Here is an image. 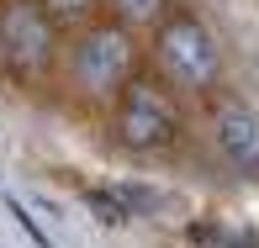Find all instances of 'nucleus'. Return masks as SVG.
I'll list each match as a JSON object with an SVG mask.
<instances>
[{
    "instance_id": "f257e3e1",
    "label": "nucleus",
    "mask_w": 259,
    "mask_h": 248,
    "mask_svg": "<svg viewBox=\"0 0 259 248\" xmlns=\"http://www.w3.org/2000/svg\"><path fill=\"white\" fill-rule=\"evenodd\" d=\"M154 53H159V69H164V74H169L180 90H196V95L211 90L217 74H222L217 37H211V27H206L201 16H191V11H175V16L159 21Z\"/></svg>"
},
{
    "instance_id": "f03ea898",
    "label": "nucleus",
    "mask_w": 259,
    "mask_h": 248,
    "mask_svg": "<svg viewBox=\"0 0 259 248\" xmlns=\"http://www.w3.org/2000/svg\"><path fill=\"white\" fill-rule=\"evenodd\" d=\"M175 132H180L175 101L164 95L154 79H133V85L122 90V106H116V137H122V148L159 153V148L175 143Z\"/></svg>"
},
{
    "instance_id": "7ed1b4c3",
    "label": "nucleus",
    "mask_w": 259,
    "mask_h": 248,
    "mask_svg": "<svg viewBox=\"0 0 259 248\" xmlns=\"http://www.w3.org/2000/svg\"><path fill=\"white\" fill-rule=\"evenodd\" d=\"M133 64H138L133 37H127L122 27H96V32H85L79 48H74V85L85 90L90 101H106V95H116V90L133 79Z\"/></svg>"
},
{
    "instance_id": "20e7f679",
    "label": "nucleus",
    "mask_w": 259,
    "mask_h": 248,
    "mask_svg": "<svg viewBox=\"0 0 259 248\" xmlns=\"http://www.w3.org/2000/svg\"><path fill=\"white\" fill-rule=\"evenodd\" d=\"M0 48L16 69H42L53 53V21L42 16V6L16 0V6L0 11Z\"/></svg>"
},
{
    "instance_id": "39448f33",
    "label": "nucleus",
    "mask_w": 259,
    "mask_h": 248,
    "mask_svg": "<svg viewBox=\"0 0 259 248\" xmlns=\"http://www.w3.org/2000/svg\"><path fill=\"white\" fill-rule=\"evenodd\" d=\"M211 137H217L222 159L243 174H259V116L243 101H217L211 111Z\"/></svg>"
},
{
    "instance_id": "423d86ee",
    "label": "nucleus",
    "mask_w": 259,
    "mask_h": 248,
    "mask_svg": "<svg viewBox=\"0 0 259 248\" xmlns=\"http://www.w3.org/2000/svg\"><path fill=\"white\" fill-rule=\"evenodd\" d=\"M85 206L96 211L106 227H122V222H133V211H127L122 195H111V190H85Z\"/></svg>"
},
{
    "instance_id": "0eeeda50",
    "label": "nucleus",
    "mask_w": 259,
    "mask_h": 248,
    "mask_svg": "<svg viewBox=\"0 0 259 248\" xmlns=\"http://www.w3.org/2000/svg\"><path fill=\"white\" fill-rule=\"evenodd\" d=\"M191 238H196V243H217V248H259L249 232L238 238V232H222V227H211V222H196V227H191Z\"/></svg>"
},
{
    "instance_id": "6e6552de",
    "label": "nucleus",
    "mask_w": 259,
    "mask_h": 248,
    "mask_svg": "<svg viewBox=\"0 0 259 248\" xmlns=\"http://www.w3.org/2000/svg\"><path fill=\"white\" fill-rule=\"evenodd\" d=\"M6 211H11V217H16V227H21V232H27V238H32V243H37V248H53V238H48V232H42V222H32V211H27V206H21V201H16V195H6Z\"/></svg>"
},
{
    "instance_id": "1a4fd4ad",
    "label": "nucleus",
    "mask_w": 259,
    "mask_h": 248,
    "mask_svg": "<svg viewBox=\"0 0 259 248\" xmlns=\"http://www.w3.org/2000/svg\"><path fill=\"white\" fill-rule=\"evenodd\" d=\"M111 6H116V16H122V21H159L164 0H111Z\"/></svg>"
},
{
    "instance_id": "9d476101",
    "label": "nucleus",
    "mask_w": 259,
    "mask_h": 248,
    "mask_svg": "<svg viewBox=\"0 0 259 248\" xmlns=\"http://www.w3.org/2000/svg\"><path fill=\"white\" fill-rule=\"evenodd\" d=\"M90 6H96V0H48V11H53V16H64V21H69V16H85Z\"/></svg>"
}]
</instances>
